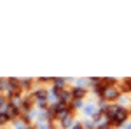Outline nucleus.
Masks as SVG:
<instances>
[{
	"mask_svg": "<svg viewBox=\"0 0 131 129\" xmlns=\"http://www.w3.org/2000/svg\"><path fill=\"white\" fill-rule=\"evenodd\" d=\"M126 117H128V113H126V110H124V108H115V110H114V113H110V119H112L114 124H121Z\"/></svg>",
	"mask_w": 131,
	"mask_h": 129,
	"instance_id": "obj_1",
	"label": "nucleus"
},
{
	"mask_svg": "<svg viewBox=\"0 0 131 129\" xmlns=\"http://www.w3.org/2000/svg\"><path fill=\"white\" fill-rule=\"evenodd\" d=\"M117 94H119V92H117V89H115L114 86H110V87H107V89H105L103 98H105V99H115V98H117Z\"/></svg>",
	"mask_w": 131,
	"mask_h": 129,
	"instance_id": "obj_2",
	"label": "nucleus"
},
{
	"mask_svg": "<svg viewBox=\"0 0 131 129\" xmlns=\"http://www.w3.org/2000/svg\"><path fill=\"white\" fill-rule=\"evenodd\" d=\"M84 94H86V92H84V89H75V91H73V98H75V99L84 98Z\"/></svg>",
	"mask_w": 131,
	"mask_h": 129,
	"instance_id": "obj_3",
	"label": "nucleus"
},
{
	"mask_svg": "<svg viewBox=\"0 0 131 129\" xmlns=\"http://www.w3.org/2000/svg\"><path fill=\"white\" fill-rule=\"evenodd\" d=\"M7 115H9V117L18 115V108H16V107H9V108H7Z\"/></svg>",
	"mask_w": 131,
	"mask_h": 129,
	"instance_id": "obj_4",
	"label": "nucleus"
},
{
	"mask_svg": "<svg viewBox=\"0 0 131 129\" xmlns=\"http://www.w3.org/2000/svg\"><path fill=\"white\" fill-rule=\"evenodd\" d=\"M122 89L124 91H131V79H126L122 82Z\"/></svg>",
	"mask_w": 131,
	"mask_h": 129,
	"instance_id": "obj_5",
	"label": "nucleus"
},
{
	"mask_svg": "<svg viewBox=\"0 0 131 129\" xmlns=\"http://www.w3.org/2000/svg\"><path fill=\"white\" fill-rule=\"evenodd\" d=\"M9 120V115L7 113H0V124H5Z\"/></svg>",
	"mask_w": 131,
	"mask_h": 129,
	"instance_id": "obj_6",
	"label": "nucleus"
},
{
	"mask_svg": "<svg viewBox=\"0 0 131 129\" xmlns=\"http://www.w3.org/2000/svg\"><path fill=\"white\" fill-rule=\"evenodd\" d=\"M30 107H31V98L25 99V101H23V108H26V110H28V108H30Z\"/></svg>",
	"mask_w": 131,
	"mask_h": 129,
	"instance_id": "obj_7",
	"label": "nucleus"
},
{
	"mask_svg": "<svg viewBox=\"0 0 131 129\" xmlns=\"http://www.w3.org/2000/svg\"><path fill=\"white\" fill-rule=\"evenodd\" d=\"M37 98L44 99V98H46V92H44V91H40V92H37Z\"/></svg>",
	"mask_w": 131,
	"mask_h": 129,
	"instance_id": "obj_8",
	"label": "nucleus"
},
{
	"mask_svg": "<svg viewBox=\"0 0 131 129\" xmlns=\"http://www.w3.org/2000/svg\"><path fill=\"white\" fill-rule=\"evenodd\" d=\"M75 129H82V126H75Z\"/></svg>",
	"mask_w": 131,
	"mask_h": 129,
	"instance_id": "obj_9",
	"label": "nucleus"
}]
</instances>
